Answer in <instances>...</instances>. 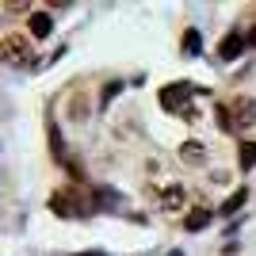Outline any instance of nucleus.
<instances>
[{"label":"nucleus","instance_id":"obj_9","mask_svg":"<svg viewBox=\"0 0 256 256\" xmlns=\"http://www.w3.org/2000/svg\"><path fill=\"white\" fill-rule=\"evenodd\" d=\"M180 157L188 160V164H203L206 150H203V146H199V142H188V146H180Z\"/></svg>","mask_w":256,"mask_h":256},{"label":"nucleus","instance_id":"obj_2","mask_svg":"<svg viewBox=\"0 0 256 256\" xmlns=\"http://www.w3.org/2000/svg\"><path fill=\"white\" fill-rule=\"evenodd\" d=\"M50 210L62 214V218H84V214L96 210V203H92V199H84L80 192H73V188H62V192L50 195Z\"/></svg>","mask_w":256,"mask_h":256},{"label":"nucleus","instance_id":"obj_16","mask_svg":"<svg viewBox=\"0 0 256 256\" xmlns=\"http://www.w3.org/2000/svg\"><path fill=\"white\" fill-rule=\"evenodd\" d=\"M168 256H184V252H180V248H172V252H168Z\"/></svg>","mask_w":256,"mask_h":256},{"label":"nucleus","instance_id":"obj_3","mask_svg":"<svg viewBox=\"0 0 256 256\" xmlns=\"http://www.w3.org/2000/svg\"><path fill=\"white\" fill-rule=\"evenodd\" d=\"M230 122H234L237 134H248L256 126V100L252 96H237L230 104Z\"/></svg>","mask_w":256,"mask_h":256},{"label":"nucleus","instance_id":"obj_8","mask_svg":"<svg viewBox=\"0 0 256 256\" xmlns=\"http://www.w3.org/2000/svg\"><path fill=\"white\" fill-rule=\"evenodd\" d=\"M241 50H245V38H241V34H226L222 42H218V58H222V62H234Z\"/></svg>","mask_w":256,"mask_h":256},{"label":"nucleus","instance_id":"obj_12","mask_svg":"<svg viewBox=\"0 0 256 256\" xmlns=\"http://www.w3.org/2000/svg\"><path fill=\"white\" fill-rule=\"evenodd\" d=\"M237 160H241V168H252V164H256V142H241Z\"/></svg>","mask_w":256,"mask_h":256},{"label":"nucleus","instance_id":"obj_7","mask_svg":"<svg viewBox=\"0 0 256 256\" xmlns=\"http://www.w3.org/2000/svg\"><path fill=\"white\" fill-rule=\"evenodd\" d=\"M27 27H31V38H46V34L54 31V20L46 12H31V16H27Z\"/></svg>","mask_w":256,"mask_h":256},{"label":"nucleus","instance_id":"obj_13","mask_svg":"<svg viewBox=\"0 0 256 256\" xmlns=\"http://www.w3.org/2000/svg\"><path fill=\"white\" fill-rule=\"evenodd\" d=\"M118 92H122V80H111V84L104 88V96H100V107H107V104H111V100L118 96Z\"/></svg>","mask_w":256,"mask_h":256},{"label":"nucleus","instance_id":"obj_14","mask_svg":"<svg viewBox=\"0 0 256 256\" xmlns=\"http://www.w3.org/2000/svg\"><path fill=\"white\" fill-rule=\"evenodd\" d=\"M184 54H199V31L184 34Z\"/></svg>","mask_w":256,"mask_h":256},{"label":"nucleus","instance_id":"obj_1","mask_svg":"<svg viewBox=\"0 0 256 256\" xmlns=\"http://www.w3.org/2000/svg\"><path fill=\"white\" fill-rule=\"evenodd\" d=\"M0 62L12 69H31L34 65V46L27 34H4L0 38Z\"/></svg>","mask_w":256,"mask_h":256},{"label":"nucleus","instance_id":"obj_4","mask_svg":"<svg viewBox=\"0 0 256 256\" xmlns=\"http://www.w3.org/2000/svg\"><path fill=\"white\" fill-rule=\"evenodd\" d=\"M192 96V84H184V80H176V84H164L160 88V107H164V111H180L184 107V100Z\"/></svg>","mask_w":256,"mask_h":256},{"label":"nucleus","instance_id":"obj_6","mask_svg":"<svg viewBox=\"0 0 256 256\" xmlns=\"http://www.w3.org/2000/svg\"><path fill=\"white\" fill-rule=\"evenodd\" d=\"M184 199H188V192H184L180 184H168V188L160 192V210H180Z\"/></svg>","mask_w":256,"mask_h":256},{"label":"nucleus","instance_id":"obj_5","mask_svg":"<svg viewBox=\"0 0 256 256\" xmlns=\"http://www.w3.org/2000/svg\"><path fill=\"white\" fill-rule=\"evenodd\" d=\"M214 218L210 206H195V210H188V218H184V230H192V234H199V230H206Z\"/></svg>","mask_w":256,"mask_h":256},{"label":"nucleus","instance_id":"obj_10","mask_svg":"<svg viewBox=\"0 0 256 256\" xmlns=\"http://www.w3.org/2000/svg\"><path fill=\"white\" fill-rule=\"evenodd\" d=\"M69 118H73V122H84V118H88V100H84V92H76V96H73V104H69Z\"/></svg>","mask_w":256,"mask_h":256},{"label":"nucleus","instance_id":"obj_11","mask_svg":"<svg viewBox=\"0 0 256 256\" xmlns=\"http://www.w3.org/2000/svg\"><path fill=\"white\" fill-rule=\"evenodd\" d=\"M245 199H248V192H245V188H237V192H234V195H230V199L222 203V214H234V210H241V203H245Z\"/></svg>","mask_w":256,"mask_h":256},{"label":"nucleus","instance_id":"obj_15","mask_svg":"<svg viewBox=\"0 0 256 256\" xmlns=\"http://www.w3.org/2000/svg\"><path fill=\"white\" fill-rule=\"evenodd\" d=\"M245 46H252V50H256V27H252V31L245 34Z\"/></svg>","mask_w":256,"mask_h":256}]
</instances>
